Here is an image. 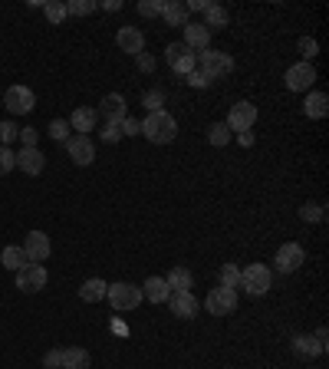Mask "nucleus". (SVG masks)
I'll return each mask as SVG.
<instances>
[{
	"mask_svg": "<svg viewBox=\"0 0 329 369\" xmlns=\"http://www.w3.org/2000/svg\"><path fill=\"white\" fill-rule=\"evenodd\" d=\"M273 284V274L267 264H250L241 271V290H247L250 297H263Z\"/></svg>",
	"mask_w": 329,
	"mask_h": 369,
	"instance_id": "nucleus-3",
	"label": "nucleus"
},
{
	"mask_svg": "<svg viewBox=\"0 0 329 369\" xmlns=\"http://www.w3.org/2000/svg\"><path fill=\"white\" fill-rule=\"evenodd\" d=\"M96 7H99L96 0H69L66 4V17H89Z\"/></svg>",
	"mask_w": 329,
	"mask_h": 369,
	"instance_id": "nucleus-31",
	"label": "nucleus"
},
{
	"mask_svg": "<svg viewBox=\"0 0 329 369\" xmlns=\"http://www.w3.org/2000/svg\"><path fill=\"white\" fill-rule=\"evenodd\" d=\"M105 290H109V284H105L103 277H89V280H83V287H79V300L99 303L105 297Z\"/></svg>",
	"mask_w": 329,
	"mask_h": 369,
	"instance_id": "nucleus-23",
	"label": "nucleus"
},
{
	"mask_svg": "<svg viewBox=\"0 0 329 369\" xmlns=\"http://www.w3.org/2000/svg\"><path fill=\"white\" fill-rule=\"evenodd\" d=\"M197 69L214 83L221 76L234 73V57H231V53H221V50H201V53H197Z\"/></svg>",
	"mask_w": 329,
	"mask_h": 369,
	"instance_id": "nucleus-2",
	"label": "nucleus"
},
{
	"mask_svg": "<svg viewBox=\"0 0 329 369\" xmlns=\"http://www.w3.org/2000/svg\"><path fill=\"white\" fill-rule=\"evenodd\" d=\"M145 106H149V113L161 109V89H155V93H145Z\"/></svg>",
	"mask_w": 329,
	"mask_h": 369,
	"instance_id": "nucleus-44",
	"label": "nucleus"
},
{
	"mask_svg": "<svg viewBox=\"0 0 329 369\" xmlns=\"http://www.w3.org/2000/svg\"><path fill=\"white\" fill-rule=\"evenodd\" d=\"M96 113H103L105 119H119V123H122L125 115V96L122 93H109V96H103V103H99V109H96Z\"/></svg>",
	"mask_w": 329,
	"mask_h": 369,
	"instance_id": "nucleus-20",
	"label": "nucleus"
},
{
	"mask_svg": "<svg viewBox=\"0 0 329 369\" xmlns=\"http://www.w3.org/2000/svg\"><path fill=\"white\" fill-rule=\"evenodd\" d=\"M207 142L214 145V149H224V145L231 142V129H227V123H211L207 125Z\"/></svg>",
	"mask_w": 329,
	"mask_h": 369,
	"instance_id": "nucleus-28",
	"label": "nucleus"
},
{
	"mask_svg": "<svg viewBox=\"0 0 329 369\" xmlns=\"http://www.w3.org/2000/svg\"><path fill=\"white\" fill-rule=\"evenodd\" d=\"M293 353L306 360V356H320L323 350L316 346V340H313V336H296V340H293Z\"/></svg>",
	"mask_w": 329,
	"mask_h": 369,
	"instance_id": "nucleus-30",
	"label": "nucleus"
},
{
	"mask_svg": "<svg viewBox=\"0 0 329 369\" xmlns=\"http://www.w3.org/2000/svg\"><path fill=\"white\" fill-rule=\"evenodd\" d=\"M66 152H69L73 165H79V169L93 165V159H96V145L89 135H73V139H66Z\"/></svg>",
	"mask_w": 329,
	"mask_h": 369,
	"instance_id": "nucleus-13",
	"label": "nucleus"
},
{
	"mask_svg": "<svg viewBox=\"0 0 329 369\" xmlns=\"http://www.w3.org/2000/svg\"><path fill=\"white\" fill-rule=\"evenodd\" d=\"M231 23V13H227L221 4H207V10H204V27L207 30H221V27H227Z\"/></svg>",
	"mask_w": 329,
	"mask_h": 369,
	"instance_id": "nucleus-27",
	"label": "nucleus"
},
{
	"mask_svg": "<svg viewBox=\"0 0 329 369\" xmlns=\"http://www.w3.org/2000/svg\"><path fill=\"white\" fill-rule=\"evenodd\" d=\"M313 83H316L313 63H293V67L287 69V89H290V93H310Z\"/></svg>",
	"mask_w": 329,
	"mask_h": 369,
	"instance_id": "nucleus-9",
	"label": "nucleus"
},
{
	"mask_svg": "<svg viewBox=\"0 0 329 369\" xmlns=\"http://www.w3.org/2000/svg\"><path fill=\"white\" fill-rule=\"evenodd\" d=\"M161 7H165V0H142L139 13L142 17H161Z\"/></svg>",
	"mask_w": 329,
	"mask_h": 369,
	"instance_id": "nucleus-38",
	"label": "nucleus"
},
{
	"mask_svg": "<svg viewBox=\"0 0 329 369\" xmlns=\"http://www.w3.org/2000/svg\"><path fill=\"white\" fill-rule=\"evenodd\" d=\"M303 113H306V119H323L329 113V96L320 93V89H310L303 99Z\"/></svg>",
	"mask_w": 329,
	"mask_h": 369,
	"instance_id": "nucleus-19",
	"label": "nucleus"
},
{
	"mask_svg": "<svg viewBox=\"0 0 329 369\" xmlns=\"http://www.w3.org/2000/svg\"><path fill=\"white\" fill-rule=\"evenodd\" d=\"M122 135H142V123H139V119L125 115V119H122Z\"/></svg>",
	"mask_w": 329,
	"mask_h": 369,
	"instance_id": "nucleus-42",
	"label": "nucleus"
},
{
	"mask_svg": "<svg viewBox=\"0 0 329 369\" xmlns=\"http://www.w3.org/2000/svg\"><path fill=\"white\" fill-rule=\"evenodd\" d=\"M69 123V129H76L79 135H89L99 125V113H96L93 106H79V109H73V119H66Z\"/></svg>",
	"mask_w": 329,
	"mask_h": 369,
	"instance_id": "nucleus-17",
	"label": "nucleus"
},
{
	"mask_svg": "<svg viewBox=\"0 0 329 369\" xmlns=\"http://www.w3.org/2000/svg\"><path fill=\"white\" fill-rule=\"evenodd\" d=\"M50 251H53V244H50L47 231H30V234L23 237V254H27L30 264H43L50 257Z\"/></svg>",
	"mask_w": 329,
	"mask_h": 369,
	"instance_id": "nucleus-10",
	"label": "nucleus"
},
{
	"mask_svg": "<svg viewBox=\"0 0 329 369\" xmlns=\"http://www.w3.org/2000/svg\"><path fill=\"white\" fill-rule=\"evenodd\" d=\"M89 353L83 346H66L63 350V369H89Z\"/></svg>",
	"mask_w": 329,
	"mask_h": 369,
	"instance_id": "nucleus-25",
	"label": "nucleus"
},
{
	"mask_svg": "<svg viewBox=\"0 0 329 369\" xmlns=\"http://www.w3.org/2000/svg\"><path fill=\"white\" fill-rule=\"evenodd\" d=\"M13 169H17V152L7 149V145H0V178L10 175Z\"/></svg>",
	"mask_w": 329,
	"mask_h": 369,
	"instance_id": "nucleus-34",
	"label": "nucleus"
},
{
	"mask_svg": "<svg viewBox=\"0 0 329 369\" xmlns=\"http://www.w3.org/2000/svg\"><path fill=\"white\" fill-rule=\"evenodd\" d=\"M300 218H303V221H313V225H316V221L326 218V208H323V205H316V201H313V205L306 201V205L300 208Z\"/></svg>",
	"mask_w": 329,
	"mask_h": 369,
	"instance_id": "nucleus-35",
	"label": "nucleus"
},
{
	"mask_svg": "<svg viewBox=\"0 0 329 369\" xmlns=\"http://www.w3.org/2000/svg\"><path fill=\"white\" fill-rule=\"evenodd\" d=\"M135 59H139V69H142V73H151V69H155V57H149V53H139Z\"/></svg>",
	"mask_w": 329,
	"mask_h": 369,
	"instance_id": "nucleus-45",
	"label": "nucleus"
},
{
	"mask_svg": "<svg viewBox=\"0 0 329 369\" xmlns=\"http://www.w3.org/2000/svg\"><path fill=\"white\" fill-rule=\"evenodd\" d=\"M43 287H47V267L43 264H30L17 274V290H23V294H40Z\"/></svg>",
	"mask_w": 329,
	"mask_h": 369,
	"instance_id": "nucleus-14",
	"label": "nucleus"
},
{
	"mask_svg": "<svg viewBox=\"0 0 329 369\" xmlns=\"http://www.w3.org/2000/svg\"><path fill=\"white\" fill-rule=\"evenodd\" d=\"M188 86H195V89H204V86H211V79H207L201 69H195V73H188Z\"/></svg>",
	"mask_w": 329,
	"mask_h": 369,
	"instance_id": "nucleus-43",
	"label": "nucleus"
},
{
	"mask_svg": "<svg viewBox=\"0 0 329 369\" xmlns=\"http://www.w3.org/2000/svg\"><path fill=\"white\" fill-rule=\"evenodd\" d=\"M99 139H103V142H109V145H115L119 139H122V123H119V119H105Z\"/></svg>",
	"mask_w": 329,
	"mask_h": 369,
	"instance_id": "nucleus-32",
	"label": "nucleus"
},
{
	"mask_svg": "<svg viewBox=\"0 0 329 369\" xmlns=\"http://www.w3.org/2000/svg\"><path fill=\"white\" fill-rule=\"evenodd\" d=\"M142 135L155 145H168V142H175V135H178V119H175L168 109H155V113L145 115Z\"/></svg>",
	"mask_w": 329,
	"mask_h": 369,
	"instance_id": "nucleus-1",
	"label": "nucleus"
},
{
	"mask_svg": "<svg viewBox=\"0 0 329 369\" xmlns=\"http://www.w3.org/2000/svg\"><path fill=\"white\" fill-rule=\"evenodd\" d=\"M17 165L23 175H40V171L47 169V155L40 149H20L17 152Z\"/></svg>",
	"mask_w": 329,
	"mask_h": 369,
	"instance_id": "nucleus-18",
	"label": "nucleus"
},
{
	"mask_svg": "<svg viewBox=\"0 0 329 369\" xmlns=\"http://www.w3.org/2000/svg\"><path fill=\"white\" fill-rule=\"evenodd\" d=\"M17 135H20V129L10 123V119H4V123H0V145H7V149H10V142H13Z\"/></svg>",
	"mask_w": 329,
	"mask_h": 369,
	"instance_id": "nucleus-37",
	"label": "nucleus"
},
{
	"mask_svg": "<svg viewBox=\"0 0 329 369\" xmlns=\"http://www.w3.org/2000/svg\"><path fill=\"white\" fill-rule=\"evenodd\" d=\"M217 277H221V284L217 287H227V290H237V287H241V267L237 264H221Z\"/></svg>",
	"mask_w": 329,
	"mask_h": 369,
	"instance_id": "nucleus-29",
	"label": "nucleus"
},
{
	"mask_svg": "<svg viewBox=\"0 0 329 369\" xmlns=\"http://www.w3.org/2000/svg\"><path fill=\"white\" fill-rule=\"evenodd\" d=\"M204 310L211 313V317H231V313L237 310V290L214 287V290L204 297Z\"/></svg>",
	"mask_w": 329,
	"mask_h": 369,
	"instance_id": "nucleus-6",
	"label": "nucleus"
},
{
	"mask_svg": "<svg viewBox=\"0 0 329 369\" xmlns=\"http://www.w3.org/2000/svg\"><path fill=\"white\" fill-rule=\"evenodd\" d=\"M181 30H185V40H181V43H185L195 57L201 50H211V30H207L204 23H188V27H181Z\"/></svg>",
	"mask_w": 329,
	"mask_h": 369,
	"instance_id": "nucleus-16",
	"label": "nucleus"
},
{
	"mask_svg": "<svg viewBox=\"0 0 329 369\" xmlns=\"http://www.w3.org/2000/svg\"><path fill=\"white\" fill-rule=\"evenodd\" d=\"M50 139L66 142V139H69V123H66V119H53V123H50Z\"/></svg>",
	"mask_w": 329,
	"mask_h": 369,
	"instance_id": "nucleus-36",
	"label": "nucleus"
},
{
	"mask_svg": "<svg viewBox=\"0 0 329 369\" xmlns=\"http://www.w3.org/2000/svg\"><path fill=\"white\" fill-rule=\"evenodd\" d=\"M165 303L171 307V313H175L178 320H195L197 310H201V303H197V297L191 294V290H171V297Z\"/></svg>",
	"mask_w": 329,
	"mask_h": 369,
	"instance_id": "nucleus-12",
	"label": "nucleus"
},
{
	"mask_svg": "<svg viewBox=\"0 0 329 369\" xmlns=\"http://www.w3.org/2000/svg\"><path fill=\"white\" fill-rule=\"evenodd\" d=\"M142 297L151 300V303H165V300H168L171 290H168V284H165V277H149V280L142 284Z\"/></svg>",
	"mask_w": 329,
	"mask_h": 369,
	"instance_id": "nucleus-22",
	"label": "nucleus"
},
{
	"mask_svg": "<svg viewBox=\"0 0 329 369\" xmlns=\"http://www.w3.org/2000/svg\"><path fill=\"white\" fill-rule=\"evenodd\" d=\"M0 264L7 267V271H13V274H20L23 267H30V261H27V254H23V247H4Z\"/></svg>",
	"mask_w": 329,
	"mask_h": 369,
	"instance_id": "nucleus-24",
	"label": "nucleus"
},
{
	"mask_svg": "<svg viewBox=\"0 0 329 369\" xmlns=\"http://www.w3.org/2000/svg\"><path fill=\"white\" fill-rule=\"evenodd\" d=\"M161 17L168 27H188V7L181 4V0H165V7H161Z\"/></svg>",
	"mask_w": 329,
	"mask_h": 369,
	"instance_id": "nucleus-21",
	"label": "nucleus"
},
{
	"mask_svg": "<svg viewBox=\"0 0 329 369\" xmlns=\"http://www.w3.org/2000/svg\"><path fill=\"white\" fill-rule=\"evenodd\" d=\"M165 284H168V290H191L195 277H191L188 267H171L168 277H165Z\"/></svg>",
	"mask_w": 329,
	"mask_h": 369,
	"instance_id": "nucleus-26",
	"label": "nucleus"
},
{
	"mask_svg": "<svg viewBox=\"0 0 329 369\" xmlns=\"http://www.w3.org/2000/svg\"><path fill=\"white\" fill-rule=\"evenodd\" d=\"M43 369H63V350H50L43 356Z\"/></svg>",
	"mask_w": 329,
	"mask_h": 369,
	"instance_id": "nucleus-41",
	"label": "nucleus"
},
{
	"mask_svg": "<svg viewBox=\"0 0 329 369\" xmlns=\"http://www.w3.org/2000/svg\"><path fill=\"white\" fill-rule=\"evenodd\" d=\"M313 340H316V346H320V350L326 353V327H320V330L313 333Z\"/></svg>",
	"mask_w": 329,
	"mask_h": 369,
	"instance_id": "nucleus-46",
	"label": "nucleus"
},
{
	"mask_svg": "<svg viewBox=\"0 0 329 369\" xmlns=\"http://www.w3.org/2000/svg\"><path fill=\"white\" fill-rule=\"evenodd\" d=\"M257 125V106L241 99V103L231 106V115H227V129L231 132H250Z\"/></svg>",
	"mask_w": 329,
	"mask_h": 369,
	"instance_id": "nucleus-7",
	"label": "nucleus"
},
{
	"mask_svg": "<svg viewBox=\"0 0 329 369\" xmlns=\"http://www.w3.org/2000/svg\"><path fill=\"white\" fill-rule=\"evenodd\" d=\"M273 264H277V271L280 274H293V271H300L303 264H306V251H303L300 244H283L280 251H277V257H273Z\"/></svg>",
	"mask_w": 329,
	"mask_h": 369,
	"instance_id": "nucleus-11",
	"label": "nucleus"
},
{
	"mask_svg": "<svg viewBox=\"0 0 329 369\" xmlns=\"http://www.w3.org/2000/svg\"><path fill=\"white\" fill-rule=\"evenodd\" d=\"M115 43H119V50H122V53H129V57H139V53H145V33H142L139 27H119V33H115Z\"/></svg>",
	"mask_w": 329,
	"mask_h": 369,
	"instance_id": "nucleus-15",
	"label": "nucleus"
},
{
	"mask_svg": "<svg viewBox=\"0 0 329 369\" xmlns=\"http://www.w3.org/2000/svg\"><path fill=\"white\" fill-rule=\"evenodd\" d=\"M165 59H168V67L175 69V73H181V76H188V73H195L197 69V57L185 47V43H168Z\"/></svg>",
	"mask_w": 329,
	"mask_h": 369,
	"instance_id": "nucleus-8",
	"label": "nucleus"
},
{
	"mask_svg": "<svg viewBox=\"0 0 329 369\" xmlns=\"http://www.w3.org/2000/svg\"><path fill=\"white\" fill-rule=\"evenodd\" d=\"M43 13H47L50 23H63L66 20V4H59V0H47V4H43Z\"/></svg>",
	"mask_w": 329,
	"mask_h": 369,
	"instance_id": "nucleus-33",
	"label": "nucleus"
},
{
	"mask_svg": "<svg viewBox=\"0 0 329 369\" xmlns=\"http://www.w3.org/2000/svg\"><path fill=\"white\" fill-rule=\"evenodd\" d=\"M4 106H7L10 115H27V113H33L37 96H33L30 86H10L7 93H4Z\"/></svg>",
	"mask_w": 329,
	"mask_h": 369,
	"instance_id": "nucleus-5",
	"label": "nucleus"
},
{
	"mask_svg": "<svg viewBox=\"0 0 329 369\" xmlns=\"http://www.w3.org/2000/svg\"><path fill=\"white\" fill-rule=\"evenodd\" d=\"M300 53H303V63H313V57L320 53L316 40H313V37H303V40H300Z\"/></svg>",
	"mask_w": 329,
	"mask_h": 369,
	"instance_id": "nucleus-39",
	"label": "nucleus"
},
{
	"mask_svg": "<svg viewBox=\"0 0 329 369\" xmlns=\"http://www.w3.org/2000/svg\"><path fill=\"white\" fill-rule=\"evenodd\" d=\"M237 142L244 145V149H250V145H254V132H241L237 135Z\"/></svg>",
	"mask_w": 329,
	"mask_h": 369,
	"instance_id": "nucleus-47",
	"label": "nucleus"
},
{
	"mask_svg": "<svg viewBox=\"0 0 329 369\" xmlns=\"http://www.w3.org/2000/svg\"><path fill=\"white\" fill-rule=\"evenodd\" d=\"M20 142H23V149H37V139H40V132L33 129V125H27V129H20V135H17Z\"/></svg>",
	"mask_w": 329,
	"mask_h": 369,
	"instance_id": "nucleus-40",
	"label": "nucleus"
},
{
	"mask_svg": "<svg viewBox=\"0 0 329 369\" xmlns=\"http://www.w3.org/2000/svg\"><path fill=\"white\" fill-rule=\"evenodd\" d=\"M109 303H112L115 310H135L145 297H142V287L139 284H129V280H119V284H109L105 290Z\"/></svg>",
	"mask_w": 329,
	"mask_h": 369,
	"instance_id": "nucleus-4",
	"label": "nucleus"
}]
</instances>
